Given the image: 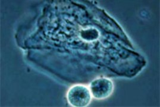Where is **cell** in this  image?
<instances>
[{
	"mask_svg": "<svg viewBox=\"0 0 160 107\" xmlns=\"http://www.w3.org/2000/svg\"><path fill=\"white\" fill-rule=\"evenodd\" d=\"M92 98L89 87L84 85H73L67 93L68 102L72 107H87L91 103Z\"/></svg>",
	"mask_w": 160,
	"mask_h": 107,
	"instance_id": "obj_1",
	"label": "cell"
},
{
	"mask_svg": "<svg viewBox=\"0 0 160 107\" xmlns=\"http://www.w3.org/2000/svg\"><path fill=\"white\" fill-rule=\"evenodd\" d=\"M89 88L93 98L97 100H104L112 94L114 84L108 78H97L91 82Z\"/></svg>",
	"mask_w": 160,
	"mask_h": 107,
	"instance_id": "obj_2",
	"label": "cell"
},
{
	"mask_svg": "<svg viewBox=\"0 0 160 107\" xmlns=\"http://www.w3.org/2000/svg\"><path fill=\"white\" fill-rule=\"evenodd\" d=\"M82 36L88 41H93L98 37V32L95 29H87L82 32Z\"/></svg>",
	"mask_w": 160,
	"mask_h": 107,
	"instance_id": "obj_3",
	"label": "cell"
}]
</instances>
